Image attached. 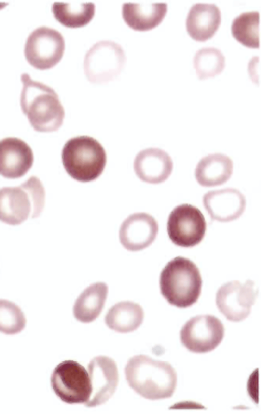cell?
Listing matches in <instances>:
<instances>
[{
    "label": "cell",
    "instance_id": "1",
    "mask_svg": "<svg viewBox=\"0 0 261 414\" xmlns=\"http://www.w3.org/2000/svg\"><path fill=\"white\" fill-rule=\"evenodd\" d=\"M127 381L137 393L150 400L171 397L177 383V375L168 363L154 360L145 355H135L128 361Z\"/></svg>",
    "mask_w": 261,
    "mask_h": 414
},
{
    "label": "cell",
    "instance_id": "2",
    "mask_svg": "<svg viewBox=\"0 0 261 414\" xmlns=\"http://www.w3.org/2000/svg\"><path fill=\"white\" fill-rule=\"evenodd\" d=\"M21 80L20 105L32 127L41 132L58 130L63 123L65 111L56 92L27 73H23Z\"/></svg>",
    "mask_w": 261,
    "mask_h": 414
},
{
    "label": "cell",
    "instance_id": "3",
    "mask_svg": "<svg viewBox=\"0 0 261 414\" xmlns=\"http://www.w3.org/2000/svg\"><path fill=\"white\" fill-rule=\"evenodd\" d=\"M159 282L161 293L169 303L186 308L197 302L202 280L193 261L177 256L169 261L162 269Z\"/></svg>",
    "mask_w": 261,
    "mask_h": 414
},
{
    "label": "cell",
    "instance_id": "4",
    "mask_svg": "<svg viewBox=\"0 0 261 414\" xmlns=\"http://www.w3.org/2000/svg\"><path fill=\"white\" fill-rule=\"evenodd\" d=\"M45 191L40 180L31 176L20 185L0 189V221L10 225L21 224L40 216L45 204Z\"/></svg>",
    "mask_w": 261,
    "mask_h": 414
},
{
    "label": "cell",
    "instance_id": "5",
    "mask_svg": "<svg viewBox=\"0 0 261 414\" xmlns=\"http://www.w3.org/2000/svg\"><path fill=\"white\" fill-rule=\"evenodd\" d=\"M61 157L69 175L83 183L96 179L103 172L107 162L106 152L101 144L87 136L68 140L62 149Z\"/></svg>",
    "mask_w": 261,
    "mask_h": 414
},
{
    "label": "cell",
    "instance_id": "6",
    "mask_svg": "<svg viewBox=\"0 0 261 414\" xmlns=\"http://www.w3.org/2000/svg\"><path fill=\"white\" fill-rule=\"evenodd\" d=\"M126 62L122 47L111 41L95 43L85 55L84 70L91 83L103 84L119 75Z\"/></svg>",
    "mask_w": 261,
    "mask_h": 414
},
{
    "label": "cell",
    "instance_id": "7",
    "mask_svg": "<svg viewBox=\"0 0 261 414\" xmlns=\"http://www.w3.org/2000/svg\"><path fill=\"white\" fill-rule=\"evenodd\" d=\"M51 383L56 395L68 404H86L92 391L86 370L77 361L71 360L63 361L55 368Z\"/></svg>",
    "mask_w": 261,
    "mask_h": 414
},
{
    "label": "cell",
    "instance_id": "8",
    "mask_svg": "<svg viewBox=\"0 0 261 414\" xmlns=\"http://www.w3.org/2000/svg\"><path fill=\"white\" fill-rule=\"evenodd\" d=\"M65 49L64 37L58 31L42 26L28 36L24 55L28 62L39 70H46L55 66L62 59Z\"/></svg>",
    "mask_w": 261,
    "mask_h": 414
},
{
    "label": "cell",
    "instance_id": "9",
    "mask_svg": "<svg viewBox=\"0 0 261 414\" xmlns=\"http://www.w3.org/2000/svg\"><path fill=\"white\" fill-rule=\"evenodd\" d=\"M206 230V222L201 211L188 203L174 208L167 223L169 238L175 244L185 247L195 246L201 241Z\"/></svg>",
    "mask_w": 261,
    "mask_h": 414
},
{
    "label": "cell",
    "instance_id": "10",
    "mask_svg": "<svg viewBox=\"0 0 261 414\" xmlns=\"http://www.w3.org/2000/svg\"><path fill=\"white\" fill-rule=\"evenodd\" d=\"M224 335V326L218 318L201 315L190 318L184 324L180 331V340L190 351L204 353L215 349Z\"/></svg>",
    "mask_w": 261,
    "mask_h": 414
},
{
    "label": "cell",
    "instance_id": "11",
    "mask_svg": "<svg viewBox=\"0 0 261 414\" xmlns=\"http://www.w3.org/2000/svg\"><path fill=\"white\" fill-rule=\"evenodd\" d=\"M257 295L253 281L242 283L237 280L227 282L218 290L216 303L218 308L227 320L240 322L250 314Z\"/></svg>",
    "mask_w": 261,
    "mask_h": 414
},
{
    "label": "cell",
    "instance_id": "12",
    "mask_svg": "<svg viewBox=\"0 0 261 414\" xmlns=\"http://www.w3.org/2000/svg\"><path fill=\"white\" fill-rule=\"evenodd\" d=\"M92 391L87 407L100 405L113 395L119 381L117 366L115 361L106 356L94 357L88 366Z\"/></svg>",
    "mask_w": 261,
    "mask_h": 414
},
{
    "label": "cell",
    "instance_id": "13",
    "mask_svg": "<svg viewBox=\"0 0 261 414\" xmlns=\"http://www.w3.org/2000/svg\"><path fill=\"white\" fill-rule=\"evenodd\" d=\"M158 232V224L151 215L145 212L130 215L121 224L119 232L120 242L127 250L144 249L154 241Z\"/></svg>",
    "mask_w": 261,
    "mask_h": 414
},
{
    "label": "cell",
    "instance_id": "14",
    "mask_svg": "<svg viewBox=\"0 0 261 414\" xmlns=\"http://www.w3.org/2000/svg\"><path fill=\"white\" fill-rule=\"evenodd\" d=\"M34 161L32 150L24 141L15 137L0 140V175L14 179L24 175Z\"/></svg>",
    "mask_w": 261,
    "mask_h": 414
},
{
    "label": "cell",
    "instance_id": "15",
    "mask_svg": "<svg viewBox=\"0 0 261 414\" xmlns=\"http://www.w3.org/2000/svg\"><path fill=\"white\" fill-rule=\"evenodd\" d=\"M203 203L211 220L228 222L242 214L246 201L244 195L238 189L226 188L205 193Z\"/></svg>",
    "mask_w": 261,
    "mask_h": 414
},
{
    "label": "cell",
    "instance_id": "16",
    "mask_svg": "<svg viewBox=\"0 0 261 414\" xmlns=\"http://www.w3.org/2000/svg\"><path fill=\"white\" fill-rule=\"evenodd\" d=\"M173 163L170 156L158 148H149L140 151L134 162L136 175L141 180L152 184H160L170 175Z\"/></svg>",
    "mask_w": 261,
    "mask_h": 414
},
{
    "label": "cell",
    "instance_id": "17",
    "mask_svg": "<svg viewBox=\"0 0 261 414\" xmlns=\"http://www.w3.org/2000/svg\"><path fill=\"white\" fill-rule=\"evenodd\" d=\"M221 18L220 10L216 5L195 4L190 8L186 18L187 31L195 40L205 41L218 29Z\"/></svg>",
    "mask_w": 261,
    "mask_h": 414
},
{
    "label": "cell",
    "instance_id": "18",
    "mask_svg": "<svg viewBox=\"0 0 261 414\" xmlns=\"http://www.w3.org/2000/svg\"><path fill=\"white\" fill-rule=\"evenodd\" d=\"M167 11L165 3H126L122 6V16L126 23L136 31L150 30L158 26Z\"/></svg>",
    "mask_w": 261,
    "mask_h": 414
},
{
    "label": "cell",
    "instance_id": "19",
    "mask_svg": "<svg viewBox=\"0 0 261 414\" xmlns=\"http://www.w3.org/2000/svg\"><path fill=\"white\" fill-rule=\"evenodd\" d=\"M233 161L228 156L214 153L203 157L195 170L197 182L204 187H214L226 182L233 173Z\"/></svg>",
    "mask_w": 261,
    "mask_h": 414
},
{
    "label": "cell",
    "instance_id": "20",
    "mask_svg": "<svg viewBox=\"0 0 261 414\" xmlns=\"http://www.w3.org/2000/svg\"><path fill=\"white\" fill-rule=\"evenodd\" d=\"M108 287L103 282L87 287L76 299L73 307L75 318L83 323L95 320L101 312L107 297Z\"/></svg>",
    "mask_w": 261,
    "mask_h": 414
},
{
    "label": "cell",
    "instance_id": "21",
    "mask_svg": "<svg viewBox=\"0 0 261 414\" xmlns=\"http://www.w3.org/2000/svg\"><path fill=\"white\" fill-rule=\"evenodd\" d=\"M144 312L138 303L122 301L112 306L105 316V323L110 329L121 333L137 329L142 324Z\"/></svg>",
    "mask_w": 261,
    "mask_h": 414
},
{
    "label": "cell",
    "instance_id": "22",
    "mask_svg": "<svg viewBox=\"0 0 261 414\" xmlns=\"http://www.w3.org/2000/svg\"><path fill=\"white\" fill-rule=\"evenodd\" d=\"M52 12L55 18L61 24L71 28L84 27L94 16L95 4L92 2H54Z\"/></svg>",
    "mask_w": 261,
    "mask_h": 414
},
{
    "label": "cell",
    "instance_id": "23",
    "mask_svg": "<svg viewBox=\"0 0 261 414\" xmlns=\"http://www.w3.org/2000/svg\"><path fill=\"white\" fill-rule=\"evenodd\" d=\"M260 13L257 11L243 13L236 17L231 25L233 37L243 45L259 48Z\"/></svg>",
    "mask_w": 261,
    "mask_h": 414
},
{
    "label": "cell",
    "instance_id": "24",
    "mask_svg": "<svg viewBox=\"0 0 261 414\" xmlns=\"http://www.w3.org/2000/svg\"><path fill=\"white\" fill-rule=\"evenodd\" d=\"M193 65L198 77L200 80L206 79L222 72L225 67V58L217 48H203L196 53Z\"/></svg>",
    "mask_w": 261,
    "mask_h": 414
},
{
    "label": "cell",
    "instance_id": "25",
    "mask_svg": "<svg viewBox=\"0 0 261 414\" xmlns=\"http://www.w3.org/2000/svg\"><path fill=\"white\" fill-rule=\"evenodd\" d=\"M26 319L20 308L14 303L0 299V332L15 334L25 327Z\"/></svg>",
    "mask_w": 261,
    "mask_h": 414
},
{
    "label": "cell",
    "instance_id": "26",
    "mask_svg": "<svg viewBox=\"0 0 261 414\" xmlns=\"http://www.w3.org/2000/svg\"><path fill=\"white\" fill-rule=\"evenodd\" d=\"M7 4H6V3H0V9H2V8H4V7H5V6H6Z\"/></svg>",
    "mask_w": 261,
    "mask_h": 414
}]
</instances>
